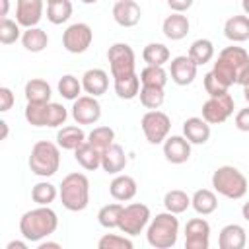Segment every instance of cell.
<instances>
[{
	"label": "cell",
	"mask_w": 249,
	"mask_h": 249,
	"mask_svg": "<svg viewBox=\"0 0 249 249\" xmlns=\"http://www.w3.org/2000/svg\"><path fill=\"white\" fill-rule=\"evenodd\" d=\"M21 45L25 47V51L29 53H41L47 49L49 45V35L47 31H43L41 27H27L23 33H21Z\"/></svg>",
	"instance_id": "31"
},
{
	"label": "cell",
	"mask_w": 249,
	"mask_h": 249,
	"mask_svg": "<svg viewBox=\"0 0 249 249\" xmlns=\"http://www.w3.org/2000/svg\"><path fill=\"white\" fill-rule=\"evenodd\" d=\"M47 4H53V2H60V0H45Z\"/></svg>",
	"instance_id": "57"
},
{
	"label": "cell",
	"mask_w": 249,
	"mask_h": 249,
	"mask_svg": "<svg viewBox=\"0 0 249 249\" xmlns=\"http://www.w3.org/2000/svg\"><path fill=\"white\" fill-rule=\"evenodd\" d=\"M169 49L163 43H148L142 49V58L146 64L152 66H163L165 62H169Z\"/></svg>",
	"instance_id": "36"
},
{
	"label": "cell",
	"mask_w": 249,
	"mask_h": 249,
	"mask_svg": "<svg viewBox=\"0 0 249 249\" xmlns=\"http://www.w3.org/2000/svg\"><path fill=\"white\" fill-rule=\"evenodd\" d=\"M39 249H60V243L56 241H39Z\"/></svg>",
	"instance_id": "50"
},
{
	"label": "cell",
	"mask_w": 249,
	"mask_h": 249,
	"mask_svg": "<svg viewBox=\"0 0 249 249\" xmlns=\"http://www.w3.org/2000/svg\"><path fill=\"white\" fill-rule=\"evenodd\" d=\"M212 74H214V76L218 78V82H220V84H224L228 89H230V86L237 84V74H235V68L231 66V62H228V60H226V58H222L220 54H218V60L214 62Z\"/></svg>",
	"instance_id": "39"
},
{
	"label": "cell",
	"mask_w": 249,
	"mask_h": 249,
	"mask_svg": "<svg viewBox=\"0 0 249 249\" xmlns=\"http://www.w3.org/2000/svg\"><path fill=\"white\" fill-rule=\"evenodd\" d=\"M202 84H204V91H206L210 97H214V95H220V93H226V91H228V88H226L224 84H220V82H218V78L212 74V70H210L208 74H204Z\"/></svg>",
	"instance_id": "45"
},
{
	"label": "cell",
	"mask_w": 249,
	"mask_h": 249,
	"mask_svg": "<svg viewBox=\"0 0 249 249\" xmlns=\"http://www.w3.org/2000/svg\"><path fill=\"white\" fill-rule=\"evenodd\" d=\"M88 142L103 154L111 144H115V130L111 126H95L88 134Z\"/></svg>",
	"instance_id": "37"
},
{
	"label": "cell",
	"mask_w": 249,
	"mask_h": 249,
	"mask_svg": "<svg viewBox=\"0 0 249 249\" xmlns=\"http://www.w3.org/2000/svg\"><path fill=\"white\" fill-rule=\"evenodd\" d=\"M72 16V2L70 0H60V2H53L47 4V19L53 25H60L66 23Z\"/></svg>",
	"instance_id": "38"
},
{
	"label": "cell",
	"mask_w": 249,
	"mask_h": 249,
	"mask_svg": "<svg viewBox=\"0 0 249 249\" xmlns=\"http://www.w3.org/2000/svg\"><path fill=\"white\" fill-rule=\"evenodd\" d=\"M23 93H25L27 103H47V101H51L53 89H51V86H49L47 80H43V78H31L25 84Z\"/></svg>",
	"instance_id": "28"
},
{
	"label": "cell",
	"mask_w": 249,
	"mask_h": 249,
	"mask_svg": "<svg viewBox=\"0 0 249 249\" xmlns=\"http://www.w3.org/2000/svg\"><path fill=\"white\" fill-rule=\"evenodd\" d=\"M88 140V134L82 130V126H76V124H68V126H62L58 132H56V144L62 148V150H76L80 148L84 142Z\"/></svg>",
	"instance_id": "26"
},
{
	"label": "cell",
	"mask_w": 249,
	"mask_h": 249,
	"mask_svg": "<svg viewBox=\"0 0 249 249\" xmlns=\"http://www.w3.org/2000/svg\"><path fill=\"white\" fill-rule=\"evenodd\" d=\"M187 54L196 62V66H202L214 58V43L210 39H196L191 43Z\"/></svg>",
	"instance_id": "32"
},
{
	"label": "cell",
	"mask_w": 249,
	"mask_h": 249,
	"mask_svg": "<svg viewBox=\"0 0 249 249\" xmlns=\"http://www.w3.org/2000/svg\"><path fill=\"white\" fill-rule=\"evenodd\" d=\"M163 206H165L167 212L183 214L191 206V196L185 191H181V189H171L163 196Z\"/></svg>",
	"instance_id": "34"
},
{
	"label": "cell",
	"mask_w": 249,
	"mask_h": 249,
	"mask_svg": "<svg viewBox=\"0 0 249 249\" xmlns=\"http://www.w3.org/2000/svg\"><path fill=\"white\" fill-rule=\"evenodd\" d=\"M152 220V214H150V208L142 202H132V204H126L121 212V222H119V230L132 237V235H138L142 233L148 224Z\"/></svg>",
	"instance_id": "8"
},
{
	"label": "cell",
	"mask_w": 249,
	"mask_h": 249,
	"mask_svg": "<svg viewBox=\"0 0 249 249\" xmlns=\"http://www.w3.org/2000/svg\"><path fill=\"white\" fill-rule=\"evenodd\" d=\"M14 101H16L14 91H12L10 88L2 86V88H0V111H2V113L10 111V109H12V105H14Z\"/></svg>",
	"instance_id": "46"
},
{
	"label": "cell",
	"mask_w": 249,
	"mask_h": 249,
	"mask_svg": "<svg viewBox=\"0 0 249 249\" xmlns=\"http://www.w3.org/2000/svg\"><path fill=\"white\" fill-rule=\"evenodd\" d=\"M97 247H99V249H132V241L128 239V235L105 233V235L99 237Z\"/></svg>",
	"instance_id": "44"
},
{
	"label": "cell",
	"mask_w": 249,
	"mask_h": 249,
	"mask_svg": "<svg viewBox=\"0 0 249 249\" xmlns=\"http://www.w3.org/2000/svg\"><path fill=\"white\" fill-rule=\"evenodd\" d=\"M241 8H243V14L249 16V0H241Z\"/></svg>",
	"instance_id": "54"
},
{
	"label": "cell",
	"mask_w": 249,
	"mask_h": 249,
	"mask_svg": "<svg viewBox=\"0 0 249 249\" xmlns=\"http://www.w3.org/2000/svg\"><path fill=\"white\" fill-rule=\"evenodd\" d=\"M191 206L196 214L200 216H208L212 214L216 208H218V196H216V191H210V189H198L193 193L191 196Z\"/></svg>",
	"instance_id": "27"
},
{
	"label": "cell",
	"mask_w": 249,
	"mask_h": 249,
	"mask_svg": "<svg viewBox=\"0 0 249 249\" xmlns=\"http://www.w3.org/2000/svg\"><path fill=\"white\" fill-rule=\"evenodd\" d=\"M128 160L124 154V148L121 144H111L103 154H101V169L109 175H119L126 167Z\"/></svg>",
	"instance_id": "19"
},
{
	"label": "cell",
	"mask_w": 249,
	"mask_h": 249,
	"mask_svg": "<svg viewBox=\"0 0 249 249\" xmlns=\"http://www.w3.org/2000/svg\"><path fill=\"white\" fill-rule=\"evenodd\" d=\"M196 62L189 54H179L169 62V76L177 86H189L196 78Z\"/></svg>",
	"instance_id": "14"
},
{
	"label": "cell",
	"mask_w": 249,
	"mask_h": 249,
	"mask_svg": "<svg viewBox=\"0 0 249 249\" xmlns=\"http://www.w3.org/2000/svg\"><path fill=\"white\" fill-rule=\"evenodd\" d=\"M233 109H235L233 97L230 95V91H226V93L208 97L202 103V119L208 124H222L233 115Z\"/></svg>",
	"instance_id": "10"
},
{
	"label": "cell",
	"mask_w": 249,
	"mask_h": 249,
	"mask_svg": "<svg viewBox=\"0 0 249 249\" xmlns=\"http://www.w3.org/2000/svg\"><path fill=\"white\" fill-rule=\"evenodd\" d=\"M123 208H124V206H123L121 202H111V204L101 206L99 212H97V222H99V226L105 228V230H115V228H119Z\"/></svg>",
	"instance_id": "35"
},
{
	"label": "cell",
	"mask_w": 249,
	"mask_h": 249,
	"mask_svg": "<svg viewBox=\"0 0 249 249\" xmlns=\"http://www.w3.org/2000/svg\"><path fill=\"white\" fill-rule=\"evenodd\" d=\"M0 128H2V136H0V138L6 140V138H8V123H6V121H0Z\"/></svg>",
	"instance_id": "52"
},
{
	"label": "cell",
	"mask_w": 249,
	"mask_h": 249,
	"mask_svg": "<svg viewBox=\"0 0 249 249\" xmlns=\"http://www.w3.org/2000/svg\"><path fill=\"white\" fill-rule=\"evenodd\" d=\"M235 128L241 132H249V107H243L235 113Z\"/></svg>",
	"instance_id": "47"
},
{
	"label": "cell",
	"mask_w": 249,
	"mask_h": 249,
	"mask_svg": "<svg viewBox=\"0 0 249 249\" xmlns=\"http://www.w3.org/2000/svg\"><path fill=\"white\" fill-rule=\"evenodd\" d=\"M27 163L37 177H53L60 167V146L49 140L35 142Z\"/></svg>",
	"instance_id": "4"
},
{
	"label": "cell",
	"mask_w": 249,
	"mask_h": 249,
	"mask_svg": "<svg viewBox=\"0 0 249 249\" xmlns=\"http://www.w3.org/2000/svg\"><path fill=\"white\" fill-rule=\"evenodd\" d=\"M58 196V189L49 181H39L31 189V200L39 206H51Z\"/></svg>",
	"instance_id": "33"
},
{
	"label": "cell",
	"mask_w": 249,
	"mask_h": 249,
	"mask_svg": "<svg viewBox=\"0 0 249 249\" xmlns=\"http://www.w3.org/2000/svg\"><path fill=\"white\" fill-rule=\"evenodd\" d=\"M220 56L226 58L228 62H231V66L235 68L237 84L239 86L249 84V54H247V51L243 47L230 45V47H226V49L220 51Z\"/></svg>",
	"instance_id": "15"
},
{
	"label": "cell",
	"mask_w": 249,
	"mask_h": 249,
	"mask_svg": "<svg viewBox=\"0 0 249 249\" xmlns=\"http://www.w3.org/2000/svg\"><path fill=\"white\" fill-rule=\"evenodd\" d=\"M241 214H243V218L249 222V200L243 202V206H241Z\"/></svg>",
	"instance_id": "53"
},
{
	"label": "cell",
	"mask_w": 249,
	"mask_h": 249,
	"mask_svg": "<svg viewBox=\"0 0 249 249\" xmlns=\"http://www.w3.org/2000/svg\"><path fill=\"white\" fill-rule=\"evenodd\" d=\"M140 84H142V82H140V76L134 72V74H128V76H124V78H117L115 84H113V88H115V93H117L119 99L130 101V99L138 97V93H140Z\"/></svg>",
	"instance_id": "30"
},
{
	"label": "cell",
	"mask_w": 249,
	"mask_h": 249,
	"mask_svg": "<svg viewBox=\"0 0 249 249\" xmlns=\"http://www.w3.org/2000/svg\"><path fill=\"white\" fill-rule=\"evenodd\" d=\"M138 97H140V103L146 109H160L163 105L165 93H163V88H158V86H142Z\"/></svg>",
	"instance_id": "40"
},
{
	"label": "cell",
	"mask_w": 249,
	"mask_h": 249,
	"mask_svg": "<svg viewBox=\"0 0 249 249\" xmlns=\"http://www.w3.org/2000/svg\"><path fill=\"white\" fill-rule=\"evenodd\" d=\"M243 97H245V101L249 103V84L243 86Z\"/></svg>",
	"instance_id": "55"
},
{
	"label": "cell",
	"mask_w": 249,
	"mask_h": 249,
	"mask_svg": "<svg viewBox=\"0 0 249 249\" xmlns=\"http://www.w3.org/2000/svg\"><path fill=\"white\" fill-rule=\"evenodd\" d=\"M82 88H84V91L88 95L99 97L109 88V74L105 70H101V68H89L82 76Z\"/></svg>",
	"instance_id": "21"
},
{
	"label": "cell",
	"mask_w": 249,
	"mask_h": 249,
	"mask_svg": "<svg viewBox=\"0 0 249 249\" xmlns=\"http://www.w3.org/2000/svg\"><path fill=\"white\" fill-rule=\"evenodd\" d=\"M6 249H27V239L25 241H10L8 245H6Z\"/></svg>",
	"instance_id": "49"
},
{
	"label": "cell",
	"mask_w": 249,
	"mask_h": 249,
	"mask_svg": "<svg viewBox=\"0 0 249 249\" xmlns=\"http://www.w3.org/2000/svg\"><path fill=\"white\" fill-rule=\"evenodd\" d=\"M19 27L21 25L16 19L2 18V21H0V43L2 45H12L18 39H21V29Z\"/></svg>",
	"instance_id": "43"
},
{
	"label": "cell",
	"mask_w": 249,
	"mask_h": 249,
	"mask_svg": "<svg viewBox=\"0 0 249 249\" xmlns=\"http://www.w3.org/2000/svg\"><path fill=\"white\" fill-rule=\"evenodd\" d=\"M70 115L76 121V124H95L101 119V105L97 97L86 93L72 101Z\"/></svg>",
	"instance_id": "12"
},
{
	"label": "cell",
	"mask_w": 249,
	"mask_h": 249,
	"mask_svg": "<svg viewBox=\"0 0 249 249\" xmlns=\"http://www.w3.org/2000/svg\"><path fill=\"white\" fill-rule=\"evenodd\" d=\"M247 245V233L239 224H228L220 230L218 247L220 249H243Z\"/></svg>",
	"instance_id": "23"
},
{
	"label": "cell",
	"mask_w": 249,
	"mask_h": 249,
	"mask_svg": "<svg viewBox=\"0 0 249 249\" xmlns=\"http://www.w3.org/2000/svg\"><path fill=\"white\" fill-rule=\"evenodd\" d=\"M74 158L76 161L86 169V171H95L101 167V152L97 148H93L88 140L74 150Z\"/></svg>",
	"instance_id": "29"
},
{
	"label": "cell",
	"mask_w": 249,
	"mask_h": 249,
	"mask_svg": "<svg viewBox=\"0 0 249 249\" xmlns=\"http://www.w3.org/2000/svg\"><path fill=\"white\" fill-rule=\"evenodd\" d=\"M140 126L150 144H163V140L169 136L171 130V119L167 113L160 109H150L142 115Z\"/></svg>",
	"instance_id": "9"
},
{
	"label": "cell",
	"mask_w": 249,
	"mask_h": 249,
	"mask_svg": "<svg viewBox=\"0 0 249 249\" xmlns=\"http://www.w3.org/2000/svg\"><path fill=\"white\" fill-rule=\"evenodd\" d=\"M195 0H167V6L171 8V12H179V14H185L191 6H193Z\"/></svg>",
	"instance_id": "48"
},
{
	"label": "cell",
	"mask_w": 249,
	"mask_h": 249,
	"mask_svg": "<svg viewBox=\"0 0 249 249\" xmlns=\"http://www.w3.org/2000/svg\"><path fill=\"white\" fill-rule=\"evenodd\" d=\"M136 191H138V185L134 181V177L130 175H124V173H119L115 175V179L111 181L109 185V193L115 200L119 202H126V200H132L136 196Z\"/></svg>",
	"instance_id": "24"
},
{
	"label": "cell",
	"mask_w": 249,
	"mask_h": 249,
	"mask_svg": "<svg viewBox=\"0 0 249 249\" xmlns=\"http://www.w3.org/2000/svg\"><path fill=\"white\" fill-rule=\"evenodd\" d=\"M183 136L191 144H206L210 140V124L202 117H189L183 123Z\"/></svg>",
	"instance_id": "22"
},
{
	"label": "cell",
	"mask_w": 249,
	"mask_h": 249,
	"mask_svg": "<svg viewBox=\"0 0 249 249\" xmlns=\"http://www.w3.org/2000/svg\"><path fill=\"white\" fill-rule=\"evenodd\" d=\"M191 142L185 136H167L163 140V156L169 163H185L191 158Z\"/></svg>",
	"instance_id": "17"
},
{
	"label": "cell",
	"mask_w": 249,
	"mask_h": 249,
	"mask_svg": "<svg viewBox=\"0 0 249 249\" xmlns=\"http://www.w3.org/2000/svg\"><path fill=\"white\" fill-rule=\"evenodd\" d=\"M140 82H142V86L165 88V84H167V72L163 70V66L146 64V68H142V72H140Z\"/></svg>",
	"instance_id": "42"
},
{
	"label": "cell",
	"mask_w": 249,
	"mask_h": 249,
	"mask_svg": "<svg viewBox=\"0 0 249 249\" xmlns=\"http://www.w3.org/2000/svg\"><path fill=\"white\" fill-rule=\"evenodd\" d=\"M115 2H117V0H115Z\"/></svg>",
	"instance_id": "58"
},
{
	"label": "cell",
	"mask_w": 249,
	"mask_h": 249,
	"mask_svg": "<svg viewBox=\"0 0 249 249\" xmlns=\"http://www.w3.org/2000/svg\"><path fill=\"white\" fill-rule=\"evenodd\" d=\"M189 29H191L189 18L185 14H179V12L169 14L163 19V23H161V31H163V35L169 41H181V39H185L187 33H189Z\"/></svg>",
	"instance_id": "20"
},
{
	"label": "cell",
	"mask_w": 249,
	"mask_h": 249,
	"mask_svg": "<svg viewBox=\"0 0 249 249\" xmlns=\"http://www.w3.org/2000/svg\"><path fill=\"white\" fill-rule=\"evenodd\" d=\"M0 4H2V12H0V16H2V18H8V10H10V0H0Z\"/></svg>",
	"instance_id": "51"
},
{
	"label": "cell",
	"mask_w": 249,
	"mask_h": 249,
	"mask_svg": "<svg viewBox=\"0 0 249 249\" xmlns=\"http://www.w3.org/2000/svg\"><path fill=\"white\" fill-rule=\"evenodd\" d=\"M93 41V31L88 23L84 21H78V23H72L64 29L62 33V47L72 53V54H82L89 49Z\"/></svg>",
	"instance_id": "11"
},
{
	"label": "cell",
	"mask_w": 249,
	"mask_h": 249,
	"mask_svg": "<svg viewBox=\"0 0 249 249\" xmlns=\"http://www.w3.org/2000/svg\"><path fill=\"white\" fill-rule=\"evenodd\" d=\"M142 18V10L134 0H117L113 6V19L121 27H134Z\"/></svg>",
	"instance_id": "18"
},
{
	"label": "cell",
	"mask_w": 249,
	"mask_h": 249,
	"mask_svg": "<svg viewBox=\"0 0 249 249\" xmlns=\"http://www.w3.org/2000/svg\"><path fill=\"white\" fill-rule=\"evenodd\" d=\"M58 93L64 97V99H68V101H74V99H78L80 97V93H82V80H78L76 76H72V74H64L60 80H58Z\"/></svg>",
	"instance_id": "41"
},
{
	"label": "cell",
	"mask_w": 249,
	"mask_h": 249,
	"mask_svg": "<svg viewBox=\"0 0 249 249\" xmlns=\"http://www.w3.org/2000/svg\"><path fill=\"white\" fill-rule=\"evenodd\" d=\"M185 247L187 249H208L210 247V224L204 218H193L187 222Z\"/></svg>",
	"instance_id": "13"
},
{
	"label": "cell",
	"mask_w": 249,
	"mask_h": 249,
	"mask_svg": "<svg viewBox=\"0 0 249 249\" xmlns=\"http://www.w3.org/2000/svg\"><path fill=\"white\" fill-rule=\"evenodd\" d=\"M58 228V216L51 206H39L27 210L19 218V233L31 243H39L45 237L53 235Z\"/></svg>",
	"instance_id": "1"
},
{
	"label": "cell",
	"mask_w": 249,
	"mask_h": 249,
	"mask_svg": "<svg viewBox=\"0 0 249 249\" xmlns=\"http://www.w3.org/2000/svg\"><path fill=\"white\" fill-rule=\"evenodd\" d=\"M107 60H109V70H111L113 80L134 74L136 56L128 43H113L107 49Z\"/></svg>",
	"instance_id": "7"
},
{
	"label": "cell",
	"mask_w": 249,
	"mask_h": 249,
	"mask_svg": "<svg viewBox=\"0 0 249 249\" xmlns=\"http://www.w3.org/2000/svg\"><path fill=\"white\" fill-rule=\"evenodd\" d=\"M60 202L70 212H82L89 204V179L84 173H68L58 187Z\"/></svg>",
	"instance_id": "3"
},
{
	"label": "cell",
	"mask_w": 249,
	"mask_h": 249,
	"mask_svg": "<svg viewBox=\"0 0 249 249\" xmlns=\"http://www.w3.org/2000/svg\"><path fill=\"white\" fill-rule=\"evenodd\" d=\"M45 0H18L16 2V21L21 27H35L43 18Z\"/></svg>",
	"instance_id": "16"
},
{
	"label": "cell",
	"mask_w": 249,
	"mask_h": 249,
	"mask_svg": "<svg viewBox=\"0 0 249 249\" xmlns=\"http://www.w3.org/2000/svg\"><path fill=\"white\" fill-rule=\"evenodd\" d=\"M177 237H179L177 214L167 212V210L156 214L146 228L148 245L154 249H171L177 243Z\"/></svg>",
	"instance_id": "2"
},
{
	"label": "cell",
	"mask_w": 249,
	"mask_h": 249,
	"mask_svg": "<svg viewBox=\"0 0 249 249\" xmlns=\"http://www.w3.org/2000/svg\"><path fill=\"white\" fill-rule=\"evenodd\" d=\"M224 35L231 43H243L249 39V16L237 14L226 19L224 23Z\"/></svg>",
	"instance_id": "25"
},
{
	"label": "cell",
	"mask_w": 249,
	"mask_h": 249,
	"mask_svg": "<svg viewBox=\"0 0 249 249\" xmlns=\"http://www.w3.org/2000/svg\"><path fill=\"white\" fill-rule=\"evenodd\" d=\"M212 189L230 200H239L247 193V177L233 165H220L212 173Z\"/></svg>",
	"instance_id": "5"
},
{
	"label": "cell",
	"mask_w": 249,
	"mask_h": 249,
	"mask_svg": "<svg viewBox=\"0 0 249 249\" xmlns=\"http://www.w3.org/2000/svg\"><path fill=\"white\" fill-rule=\"evenodd\" d=\"M25 121L31 124V126H37V128H56V126H62L68 119V111L64 105L60 103H54V101H47V103H27L25 105Z\"/></svg>",
	"instance_id": "6"
},
{
	"label": "cell",
	"mask_w": 249,
	"mask_h": 249,
	"mask_svg": "<svg viewBox=\"0 0 249 249\" xmlns=\"http://www.w3.org/2000/svg\"><path fill=\"white\" fill-rule=\"evenodd\" d=\"M82 4H95V2H99V0H80Z\"/></svg>",
	"instance_id": "56"
}]
</instances>
